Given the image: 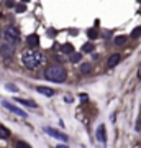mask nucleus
<instances>
[{
	"mask_svg": "<svg viewBox=\"0 0 141 148\" xmlns=\"http://www.w3.org/2000/svg\"><path fill=\"white\" fill-rule=\"evenodd\" d=\"M10 137V130L3 125H0V138H8Z\"/></svg>",
	"mask_w": 141,
	"mask_h": 148,
	"instance_id": "13",
	"label": "nucleus"
},
{
	"mask_svg": "<svg viewBox=\"0 0 141 148\" xmlns=\"http://www.w3.org/2000/svg\"><path fill=\"white\" fill-rule=\"evenodd\" d=\"M82 51L84 53H90V51H94V45L92 43H85L82 46Z\"/></svg>",
	"mask_w": 141,
	"mask_h": 148,
	"instance_id": "14",
	"label": "nucleus"
},
{
	"mask_svg": "<svg viewBox=\"0 0 141 148\" xmlns=\"http://www.w3.org/2000/svg\"><path fill=\"white\" fill-rule=\"evenodd\" d=\"M118 63H120V54L115 53V54H112V56L108 58V63L107 64H108V68H115Z\"/></svg>",
	"mask_w": 141,
	"mask_h": 148,
	"instance_id": "8",
	"label": "nucleus"
},
{
	"mask_svg": "<svg viewBox=\"0 0 141 148\" xmlns=\"http://www.w3.org/2000/svg\"><path fill=\"white\" fill-rule=\"evenodd\" d=\"M7 89H10V90H15V92L18 90V89H16V87H15L13 84H7Z\"/></svg>",
	"mask_w": 141,
	"mask_h": 148,
	"instance_id": "21",
	"label": "nucleus"
},
{
	"mask_svg": "<svg viewBox=\"0 0 141 148\" xmlns=\"http://www.w3.org/2000/svg\"><path fill=\"white\" fill-rule=\"evenodd\" d=\"M15 53V45H10V43H3L2 46H0V54L3 56V58H12Z\"/></svg>",
	"mask_w": 141,
	"mask_h": 148,
	"instance_id": "4",
	"label": "nucleus"
},
{
	"mask_svg": "<svg viewBox=\"0 0 141 148\" xmlns=\"http://www.w3.org/2000/svg\"><path fill=\"white\" fill-rule=\"evenodd\" d=\"M16 148H31L28 143H25V142H18L16 143Z\"/></svg>",
	"mask_w": 141,
	"mask_h": 148,
	"instance_id": "20",
	"label": "nucleus"
},
{
	"mask_svg": "<svg viewBox=\"0 0 141 148\" xmlns=\"http://www.w3.org/2000/svg\"><path fill=\"white\" fill-rule=\"evenodd\" d=\"M80 71H82L84 74H87V73H90V71H92V66H90L89 63H85V64H82V66H80Z\"/></svg>",
	"mask_w": 141,
	"mask_h": 148,
	"instance_id": "15",
	"label": "nucleus"
},
{
	"mask_svg": "<svg viewBox=\"0 0 141 148\" xmlns=\"http://www.w3.org/2000/svg\"><path fill=\"white\" fill-rule=\"evenodd\" d=\"M16 102L21 104V106H26V107H36V104L33 101H26V99H18V97H16Z\"/></svg>",
	"mask_w": 141,
	"mask_h": 148,
	"instance_id": "12",
	"label": "nucleus"
},
{
	"mask_svg": "<svg viewBox=\"0 0 141 148\" xmlns=\"http://www.w3.org/2000/svg\"><path fill=\"white\" fill-rule=\"evenodd\" d=\"M46 130V133L48 135H51V137H54V138H58V140H61V142H67V137L64 135V133H61L59 130H56V128H44Z\"/></svg>",
	"mask_w": 141,
	"mask_h": 148,
	"instance_id": "6",
	"label": "nucleus"
},
{
	"mask_svg": "<svg viewBox=\"0 0 141 148\" xmlns=\"http://www.w3.org/2000/svg\"><path fill=\"white\" fill-rule=\"evenodd\" d=\"M0 36H2V32H0Z\"/></svg>",
	"mask_w": 141,
	"mask_h": 148,
	"instance_id": "25",
	"label": "nucleus"
},
{
	"mask_svg": "<svg viewBox=\"0 0 141 148\" xmlns=\"http://www.w3.org/2000/svg\"><path fill=\"white\" fill-rule=\"evenodd\" d=\"M87 35H89V38H92V40H94V38H97L99 32H97V30H89V32H87Z\"/></svg>",
	"mask_w": 141,
	"mask_h": 148,
	"instance_id": "18",
	"label": "nucleus"
},
{
	"mask_svg": "<svg viewBox=\"0 0 141 148\" xmlns=\"http://www.w3.org/2000/svg\"><path fill=\"white\" fill-rule=\"evenodd\" d=\"M126 41V36H116L115 38V45H123Z\"/></svg>",
	"mask_w": 141,
	"mask_h": 148,
	"instance_id": "16",
	"label": "nucleus"
},
{
	"mask_svg": "<svg viewBox=\"0 0 141 148\" xmlns=\"http://www.w3.org/2000/svg\"><path fill=\"white\" fill-rule=\"evenodd\" d=\"M58 148H69L67 145H58Z\"/></svg>",
	"mask_w": 141,
	"mask_h": 148,
	"instance_id": "23",
	"label": "nucleus"
},
{
	"mask_svg": "<svg viewBox=\"0 0 141 148\" xmlns=\"http://www.w3.org/2000/svg\"><path fill=\"white\" fill-rule=\"evenodd\" d=\"M46 61L44 58V54L41 51H38V49H26L21 53V63L23 66H26L28 69H36L40 66H43Z\"/></svg>",
	"mask_w": 141,
	"mask_h": 148,
	"instance_id": "1",
	"label": "nucleus"
},
{
	"mask_svg": "<svg viewBox=\"0 0 141 148\" xmlns=\"http://www.w3.org/2000/svg\"><path fill=\"white\" fill-rule=\"evenodd\" d=\"M138 74H140V76H141V66H140V71H138Z\"/></svg>",
	"mask_w": 141,
	"mask_h": 148,
	"instance_id": "24",
	"label": "nucleus"
},
{
	"mask_svg": "<svg viewBox=\"0 0 141 148\" xmlns=\"http://www.w3.org/2000/svg\"><path fill=\"white\" fill-rule=\"evenodd\" d=\"M2 106L5 107V109H8L10 112H13V114H16V115H20V117H23V119H26V112H23L21 109H18V107H15V106H12L10 102L3 101V102H2Z\"/></svg>",
	"mask_w": 141,
	"mask_h": 148,
	"instance_id": "5",
	"label": "nucleus"
},
{
	"mask_svg": "<svg viewBox=\"0 0 141 148\" xmlns=\"http://www.w3.org/2000/svg\"><path fill=\"white\" fill-rule=\"evenodd\" d=\"M61 49H63V51H67L69 54L72 53L74 49H72V46H71V45H63V46H61Z\"/></svg>",
	"mask_w": 141,
	"mask_h": 148,
	"instance_id": "17",
	"label": "nucleus"
},
{
	"mask_svg": "<svg viewBox=\"0 0 141 148\" xmlns=\"http://www.w3.org/2000/svg\"><path fill=\"white\" fill-rule=\"evenodd\" d=\"M3 36H5V41L10 43V45H16V43L20 41V32L15 27H7Z\"/></svg>",
	"mask_w": 141,
	"mask_h": 148,
	"instance_id": "3",
	"label": "nucleus"
},
{
	"mask_svg": "<svg viewBox=\"0 0 141 148\" xmlns=\"http://www.w3.org/2000/svg\"><path fill=\"white\" fill-rule=\"evenodd\" d=\"M136 130H138V132H141V119L138 120V123H136Z\"/></svg>",
	"mask_w": 141,
	"mask_h": 148,
	"instance_id": "22",
	"label": "nucleus"
},
{
	"mask_svg": "<svg viewBox=\"0 0 141 148\" xmlns=\"http://www.w3.org/2000/svg\"><path fill=\"white\" fill-rule=\"evenodd\" d=\"M44 77L48 81H51V82H63L66 79V69L63 66H59V64H52L49 68L44 71Z\"/></svg>",
	"mask_w": 141,
	"mask_h": 148,
	"instance_id": "2",
	"label": "nucleus"
},
{
	"mask_svg": "<svg viewBox=\"0 0 141 148\" xmlns=\"http://www.w3.org/2000/svg\"><path fill=\"white\" fill-rule=\"evenodd\" d=\"M140 35H141V27H140V28H136L135 32L131 33V38H138Z\"/></svg>",
	"mask_w": 141,
	"mask_h": 148,
	"instance_id": "19",
	"label": "nucleus"
},
{
	"mask_svg": "<svg viewBox=\"0 0 141 148\" xmlns=\"http://www.w3.org/2000/svg\"><path fill=\"white\" fill-rule=\"evenodd\" d=\"M97 138H99V142H107V133H105V127L104 125H100L97 128Z\"/></svg>",
	"mask_w": 141,
	"mask_h": 148,
	"instance_id": "9",
	"label": "nucleus"
},
{
	"mask_svg": "<svg viewBox=\"0 0 141 148\" xmlns=\"http://www.w3.org/2000/svg\"><path fill=\"white\" fill-rule=\"evenodd\" d=\"M26 43H28V46L35 48V46H38V43H40V38H38L36 35H30L28 40H26Z\"/></svg>",
	"mask_w": 141,
	"mask_h": 148,
	"instance_id": "10",
	"label": "nucleus"
},
{
	"mask_svg": "<svg viewBox=\"0 0 141 148\" xmlns=\"http://www.w3.org/2000/svg\"><path fill=\"white\" fill-rule=\"evenodd\" d=\"M69 59H71V63H79V61L82 59V53H76V51H72L71 56H69Z\"/></svg>",
	"mask_w": 141,
	"mask_h": 148,
	"instance_id": "11",
	"label": "nucleus"
},
{
	"mask_svg": "<svg viewBox=\"0 0 141 148\" xmlns=\"http://www.w3.org/2000/svg\"><path fill=\"white\" fill-rule=\"evenodd\" d=\"M36 90L38 92H41L43 95H46V97H52V95H54V90L49 89V87H44V86H38Z\"/></svg>",
	"mask_w": 141,
	"mask_h": 148,
	"instance_id": "7",
	"label": "nucleus"
}]
</instances>
